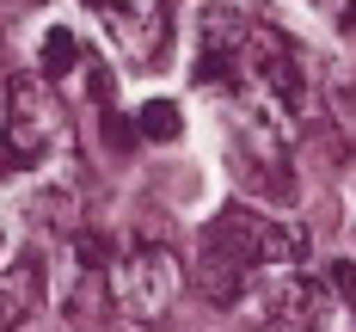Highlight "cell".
<instances>
[{
  "instance_id": "cell-5",
  "label": "cell",
  "mask_w": 356,
  "mask_h": 332,
  "mask_svg": "<svg viewBox=\"0 0 356 332\" xmlns=\"http://www.w3.org/2000/svg\"><path fill=\"white\" fill-rule=\"evenodd\" d=\"M99 13L111 49L123 56V68H154L166 37H172V0H80Z\"/></svg>"
},
{
  "instance_id": "cell-3",
  "label": "cell",
  "mask_w": 356,
  "mask_h": 332,
  "mask_svg": "<svg viewBox=\"0 0 356 332\" xmlns=\"http://www.w3.org/2000/svg\"><path fill=\"white\" fill-rule=\"evenodd\" d=\"M62 142V105L43 74H19L0 93V166H37Z\"/></svg>"
},
{
  "instance_id": "cell-10",
  "label": "cell",
  "mask_w": 356,
  "mask_h": 332,
  "mask_svg": "<svg viewBox=\"0 0 356 332\" xmlns=\"http://www.w3.org/2000/svg\"><path fill=\"white\" fill-rule=\"evenodd\" d=\"M320 6H344V0H320Z\"/></svg>"
},
{
  "instance_id": "cell-8",
  "label": "cell",
  "mask_w": 356,
  "mask_h": 332,
  "mask_svg": "<svg viewBox=\"0 0 356 332\" xmlns=\"http://www.w3.org/2000/svg\"><path fill=\"white\" fill-rule=\"evenodd\" d=\"M136 129H142L147 142H178V129H184V111L172 99H147L142 117H136Z\"/></svg>"
},
{
  "instance_id": "cell-4",
  "label": "cell",
  "mask_w": 356,
  "mask_h": 332,
  "mask_svg": "<svg viewBox=\"0 0 356 332\" xmlns=\"http://www.w3.org/2000/svg\"><path fill=\"white\" fill-rule=\"evenodd\" d=\"M178 290H184V264H178L172 246L142 240L136 253H123L111 264V301H117L129 320H160L178 301Z\"/></svg>"
},
{
  "instance_id": "cell-9",
  "label": "cell",
  "mask_w": 356,
  "mask_h": 332,
  "mask_svg": "<svg viewBox=\"0 0 356 332\" xmlns=\"http://www.w3.org/2000/svg\"><path fill=\"white\" fill-rule=\"evenodd\" d=\"M277 332H314V326H277Z\"/></svg>"
},
{
  "instance_id": "cell-2",
  "label": "cell",
  "mask_w": 356,
  "mask_h": 332,
  "mask_svg": "<svg viewBox=\"0 0 356 332\" xmlns=\"http://www.w3.org/2000/svg\"><path fill=\"white\" fill-rule=\"evenodd\" d=\"M227 93L283 111L289 123L314 117V74H307V56H301L295 37L277 31V25H252L246 49H240V62H234V86H227Z\"/></svg>"
},
{
  "instance_id": "cell-7",
  "label": "cell",
  "mask_w": 356,
  "mask_h": 332,
  "mask_svg": "<svg viewBox=\"0 0 356 332\" xmlns=\"http://www.w3.org/2000/svg\"><path fill=\"white\" fill-rule=\"evenodd\" d=\"M74 74H92L86 43H80L68 25H49V31H43V80H74Z\"/></svg>"
},
{
  "instance_id": "cell-6",
  "label": "cell",
  "mask_w": 356,
  "mask_h": 332,
  "mask_svg": "<svg viewBox=\"0 0 356 332\" xmlns=\"http://www.w3.org/2000/svg\"><path fill=\"white\" fill-rule=\"evenodd\" d=\"M43 301V264L37 258H13L0 271V332H13L25 314H37Z\"/></svg>"
},
{
  "instance_id": "cell-1",
  "label": "cell",
  "mask_w": 356,
  "mask_h": 332,
  "mask_svg": "<svg viewBox=\"0 0 356 332\" xmlns=\"http://www.w3.org/2000/svg\"><path fill=\"white\" fill-rule=\"evenodd\" d=\"M301 258H307V234L301 228L270 221V216H258V210H246V203H234V210H221L203 228V295L221 301V308H234V301L252 295L258 277L295 271Z\"/></svg>"
}]
</instances>
